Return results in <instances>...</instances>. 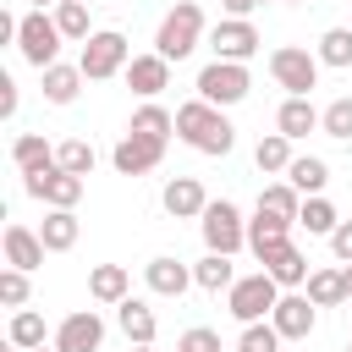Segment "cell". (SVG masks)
<instances>
[{
	"mask_svg": "<svg viewBox=\"0 0 352 352\" xmlns=\"http://www.w3.org/2000/svg\"><path fill=\"white\" fill-rule=\"evenodd\" d=\"M176 138L198 154H231L236 148V126L226 121L220 104H204V99H187L176 104Z\"/></svg>",
	"mask_w": 352,
	"mask_h": 352,
	"instance_id": "obj_1",
	"label": "cell"
},
{
	"mask_svg": "<svg viewBox=\"0 0 352 352\" xmlns=\"http://www.w3.org/2000/svg\"><path fill=\"white\" fill-rule=\"evenodd\" d=\"M204 38H209V33H204V6H198V0H176V6L160 16L154 55H165V60H187Z\"/></svg>",
	"mask_w": 352,
	"mask_h": 352,
	"instance_id": "obj_2",
	"label": "cell"
},
{
	"mask_svg": "<svg viewBox=\"0 0 352 352\" xmlns=\"http://www.w3.org/2000/svg\"><path fill=\"white\" fill-rule=\"evenodd\" d=\"M275 302H280V286H275V275H270V270L236 275V286L226 292V308H231V319H242V324L270 319V314H275Z\"/></svg>",
	"mask_w": 352,
	"mask_h": 352,
	"instance_id": "obj_3",
	"label": "cell"
},
{
	"mask_svg": "<svg viewBox=\"0 0 352 352\" xmlns=\"http://www.w3.org/2000/svg\"><path fill=\"white\" fill-rule=\"evenodd\" d=\"M77 66H82L88 82H104V77L126 72V66H132V44H126V33H121V28H99V33L82 44Z\"/></svg>",
	"mask_w": 352,
	"mask_h": 352,
	"instance_id": "obj_4",
	"label": "cell"
},
{
	"mask_svg": "<svg viewBox=\"0 0 352 352\" xmlns=\"http://www.w3.org/2000/svg\"><path fill=\"white\" fill-rule=\"evenodd\" d=\"M270 77L286 88V99H308L319 88V55L302 50V44H280L270 55Z\"/></svg>",
	"mask_w": 352,
	"mask_h": 352,
	"instance_id": "obj_5",
	"label": "cell"
},
{
	"mask_svg": "<svg viewBox=\"0 0 352 352\" xmlns=\"http://www.w3.org/2000/svg\"><path fill=\"white\" fill-rule=\"evenodd\" d=\"M198 231H204V248H209V253H226V258H231L236 248H248V220H242V209H236L231 198H209Z\"/></svg>",
	"mask_w": 352,
	"mask_h": 352,
	"instance_id": "obj_6",
	"label": "cell"
},
{
	"mask_svg": "<svg viewBox=\"0 0 352 352\" xmlns=\"http://www.w3.org/2000/svg\"><path fill=\"white\" fill-rule=\"evenodd\" d=\"M60 28H55V11H28L22 16V28H16V50H22V60L28 66H38V72H50L55 66V55H60Z\"/></svg>",
	"mask_w": 352,
	"mask_h": 352,
	"instance_id": "obj_7",
	"label": "cell"
},
{
	"mask_svg": "<svg viewBox=\"0 0 352 352\" xmlns=\"http://www.w3.org/2000/svg\"><path fill=\"white\" fill-rule=\"evenodd\" d=\"M192 88H198V99H204V104H220V110H226V104H242V99H248L253 77H248V66H242V60H209V66L198 72V82H192Z\"/></svg>",
	"mask_w": 352,
	"mask_h": 352,
	"instance_id": "obj_8",
	"label": "cell"
},
{
	"mask_svg": "<svg viewBox=\"0 0 352 352\" xmlns=\"http://www.w3.org/2000/svg\"><path fill=\"white\" fill-rule=\"evenodd\" d=\"M258 44H264V38H258V28H253L248 16H226V22L209 28V50H214V60H242V66H248V60L258 55Z\"/></svg>",
	"mask_w": 352,
	"mask_h": 352,
	"instance_id": "obj_9",
	"label": "cell"
},
{
	"mask_svg": "<svg viewBox=\"0 0 352 352\" xmlns=\"http://www.w3.org/2000/svg\"><path fill=\"white\" fill-rule=\"evenodd\" d=\"M22 187H28V198H38V204H50V209H77V198H82V176H72V170H60V165L22 176Z\"/></svg>",
	"mask_w": 352,
	"mask_h": 352,
	"instance_id": "obj_10",
	"label": "cell"
},
{
	"mask_svg": "<svg viewBox=\"0 0 352 352\" xmlns=\"http://www.w3.org/2000/svg\"><path fill=\"white\" fill-rule=\"evenodd\" d=\"M270 324L280 330V341H308V336H314V324H319V308L308 302V292H280V302H275Z\"/></svg>",
	"mask_w": 352,
	"mask_h": 352,
	"instance_id": "obj_11",
	"label": "cell"
},
{
	"mask_svg": "<svg viewBox=\"0 0 352 352\" xmlns=\"http://www.w3.org/2000/svg\"><path fill=\"white\" fill-rule=\"evenodd\" d=\"M99 346H104V319H99L94 308H77V314L60 319L55 352H99Z\"/></svg>",
	"mask_w": 352,
	"mask_h": 352,
	"instance_id": "obj_12",
	"label": "cell"
},
{
	"mask_svg": "<svg viewBox=\"0 0 352 352\" xmlns=\"http://www.w3.org/2000/svg\"><path fill=\"white\" fill-rule=\"evenodd\" d=\"M160 160H165V143H154V138H138V132H126V138L110 148V165H116L121 176H148Z\"/></svg>",
	"mask_w": 352,
	"mask_h": 352,
	"instance_id": "obj_13",
	"label": "cell"
},
{
	"mask_svg": "<svg viewBox=\"0 0 352 352\" xmlns=\"http://www.w3.org/2000/svg\"><path fill=\"white\" fill-rule=\"evenodd\" d=\"M160 204H165V214H170V220H204L209 192H204V182H198V176H170V182H165V192H160Z\"/></svg>",
	"mask_w": 352,
	"mask_h": 352,
	"instance_id": "obj_14",
	"label": "cell"
},
{
	"mask_svg": "<svg viewBox=\"0 0 352 352\" xmlns=\"http://www.w3.org/2000/svg\"><path fill=\"white\" fill-rule=\"evenodd\" d=\"M121 77H126V88H132L138 99H160V94L170 88V60H165V55H132V66H126Z\"/></svg>",
	"mask_w": 352,
	"mask_h": 352,
	"instance_id": "obj_15",
	"label": "cell"
},
{
	"mask_svg": "<svg viewBox=\"0 0 352 352\" xmlns=\"http://www.w3.org/2000/svg\"><path fill=\"white\" fill-rule=\"evenodd\" d=\"M143 280H148V292H154V297H182L187 286H198V280H192V270H187L182 258H170V253L148 258V264H143Z\"/></svg>",
	"mask_w": 352,
	"mask_h": 352,
	"instance_id": "obj_16",
	"label": "cell"
},
{
	"mask_svg": "<svg viewBox=\"0 0 352 352\" xmlns=\"http://www.w3.org/2000/svg\"><path fill=\"white\" fill-rule=\"evenodd\" d=\"M286 242H292V220L253 209V220H248V248H253V258L264 264V258H270L275 248H286Z\"/></svg>",
	"mask_w": 352,
	"mask_h": 352,
	"instance_id": "obj_17",
	"label": "cell"
},
{
	"mask_svg": "<svg viewBox=\"0 0 352 352\" xmlns=\"http://www.w3.org/2000/svg\"><path fill=\"white\" fill-rule=\"evenodd\" d=\"M116 324H121V336H126L132 346H154V336H160V319H154V308H148L143 297L116 302Z\"/></svg>",
	"mask_w": 352,
	"mask_h": 352,
	"instance_id": "obj_18",
	"label": "cell"
},
{
	"mask_svg": "<svg viewBox=\"0 0 352 352\" xmlns=\"http://www.w3.org/2000/svg\"><path fill=\"white\" fill-rule=\"evenodd\" d=\"M88 297L104 302V308L126 302V297H132V275H126V264H94V270H88Z\"/></svg>",
	"mask_w": 352,
	"mask_h": 352,
	"instance_id": "obj_19",
	"label": "cell"
},
{
	"mask_svg": "<svg viewBox=\"0 0 352 352\" xmlns=\"http://www.w3.org/2000/svg\"><path fill=\"white\" fill-rule=\"evenodd\" d=\"M44 253H50V248H44L38 231H28V226H6V264H11V270H28V275H33V270L44 264Z\"/></svg>",
	"mask_w": 352,
	"mask_h": 352,
	"instance_id": "obj_20",
	"label": "cell"
},
{
	"mask_svg": "<svg viewBox=\"0 0 352 352\" xmlns=\"http://www.w3.org/2000/svg\"><path fill=\"white\" fill-rule=\"evenodd\" d=\"M11 165H16L22 176H33V170H50V165H55V143H50L44 132H22V138L11 143Z\"/></svg>",
	"mask_w": 352,
	"mask_h": 352,
	"instance_id": "obj_21",
	"label": "cell"
},
{
	"mask_svg": "<svg viewBox=\"0 0 352 352\" xmlns=\"http://www.w3.org/2000/svg\"><path fill=\"white\" fill-rule=\"evenodd\" d=\"M264 270L275 275V286H280V292H297V286H308V275H314V270H308V258H302L292 242H286V248H275V253L264 258Z\"/></svg>",
	"mask_w": 352,
	"mask_h": 352,
	"instance_id": "obj_22",
	"label": "cell"
},
{
	"mask_svg": "<svg viewBox=\"0 0 352 352\" xmlns=\"http://www.w3.org/2000/svg\"><path fill=\"white\" fill-rule=\"evenodd\" d=\"M275 132L280 138H308V132H319V110H314V99H286L280 110H275Z\"/></svg>",
	"mask_w": 352,
	"mask_h": 352,
	"instance_id": "obj_23",
	"label": "cell"
},
{
	"mask_svg": "<svg viewBox=\"0 0 352 352\" xmlns=\"http://www.w3.org/2000/svg\"><path fill=\"white\" fill-rule=\"evenodd\" d=\"M38 236H44V248H50V253H72V248H77V236H82V220H77L72 209H50V214H44V226H38Z\"/></svg>",
	"mask_w": 352,
	"mask_h": 352,
	"instance_id": "obj_24",
	"label": "cell"
},
{
	"mask_svg": "<svg viewBox=\"0 0 352 352\" xmlns=\"http://www.w3.org/2000/svg\"><path fill=\"white\" fill-rule=\"evenodd\" d=\"M126 132H138V138H154V143H170V132H176V116H170L165 104L143 99V104L132 110V126H126Z\"/></svg>",
	"mask_w": 352,
	"mask_h": 352,
	"instance_id": "obj_25",
	"label": "cell"
},
{
	"mask_svg": "<svg viewBox=\"0 0 352 352\" xmlns=\"http://www.w3.org/2000/svg\"><path fill=\"white\" fill-rule=\"evenodd\" d=\"M286 182H292L302 198H319V192H324V182H330V165H324L319 154H297V160H292V170H286Z\"/></svg>",
	"mask_w": 352,
	"mask_h": 352,
	"instance_id": "obj_26",
	"label": "cell"
},
{
	"mask_svg": "<svg viewBox=\"0 0 352 352\" xmlns=\"http://www.w3.org/2000/svg\"><path fill=\"white\" fill-rule=\"evenodd\" d=\"M82 82H88L82 66H60V60H55V66L44 72V99H50V104H72V99L82 94Z\"/></svg>",
	"mask_w": 352,
	"mask_h": 352,
	"instance_id": "obj_27",
	"label": "cell"
},
{
	"mask_svg": "<svg viewBox=\"0 0 352 352\" xmlns=\"http://www.w3.org/2000/svg\"><path fill=\"white\" fill-rule=\"evenodd\" d=\"M258 209H264V214H280V220H292V226H297V214H302V192L280 176V182H270V187L258 192Z\"/></svg>",
	"mask_w": 352,
	"mask_h": 352,
	"instance_id": "obj_28",
	"label": "cell"
},
{
	"mask_svg": "<svg viewBox=\"0 0 352 352\" xmlns=\"http://www.w3.org/2000/svg\"><path fill=\"white\" fill-rule=\"evenodd\" d=\"M302 292H308V302H314V308H336V302H352V297H346V275H341V270H314Z\"/></svg>",
	"mask_w": 352,
	"mask_h": 352,
	"instance_id": "obj_29",
	"label": "cell"
},
{
	"mask_svg": "<svg viewBox=\"0 0 352 352\" xmlns=\"http://www.w3.org/2000/svg\"><path fill=\"white\" fill-rule=\"evenodd\" d=\"M292 138H280V132H270V138H258V148H253V165L258 170H270V176H286L292 170Z\"/></svg>",
	"mask_w": 352,
	"mask_h": 352,
	"instance_id": "obj_30",
	"label": "cell"
},
{
	"mask_svg": "<svg viewBox=\"0 0 352 352\" xmlns=\"http://www.w3.org/2000/svg\"><path fill=\"white\" fill-rule=\"evenodd\" d=\"M192 280H198L204 292H231V286H236V270H231L226 253H204V258L192 264Z\"/></svg>",
	"mask_w": 352,
	"mask_h": 352,
	"instance_id": "obj_31",
	"label": "cell"
},
{
	"mask_svg": "<svg viewBox=\"0 0 352 352\" xmlns=\"http://www.w3.org/2000/svg\"><path fill=\"white\" fill-rule=\"evenodd\" d=\"M55 28H60V38L88 44V38H94V28H88V0H60V6H55Z\"/></svg>",
	"mask_w": 352,
	"mask_h": 352,
	"instance_id": "obj_32",
	"label": "cell"
},
{
	"mask_svg": "<svg viewBox=\"0 0 352 352\" xmlns=\"http://www.w3.org/2000/svg\"><path fill=\"white\" fill-rule=\"evenodd\" d=\"M297 226H302L308 236H330V231L341 226V214H336V204L319 192V198H302V214H297Z\"/></svg>",
	"mask_w": 352,
	"mask_h": 352,
	"instance_id": "obj_33",
	"label": "cell"
},
{
	"mask_svg": "<svg viewBox=\"0 0 352 352\" xmlns=\"http://www.w3.org/2000/svg\"><path fill=\"white\" fill-rule=\"evenodd\" d=\"M314 55H319V66H336V72H346V66H352V28H324Z\"/></svg>",
	"mask_w": 352,
	"mask_h": 352,
	"instance_id": "obj_34",
	"label": "cell"
},
{
	"mask_svg": "<svg viewBox=\"0 0 352 352\" xmlns=\"http://www.w3.org/2000/svg\"><path fill=\"white\" fill-rule=\"evenodd\" d=\"M94 143L88 138H66V143H55V165L60 170H72V176H94Z\"/></svg>",
	"mask_w": 352,
	"mask_h": 352,
	"instance_id": "obj_35",
	"label": "cell"
},
{
	"mask_svg": "<svg viewBox=\"0 0 352 352\" xmlns=\"http://www.w3.org/2000/svg\"><path fill=\"white\" fill-rule=\"evenodd\" d=\"M11 346H22V352L44 346V314H33V308H16V314H11Z\"/></svg>",
	"mask_w": 352,
	"mask_h": 352,
	"instance_id": "obj_36",
	"label": "cell"
},
{
	"mask_svg": "<svg viewBox=\"0 0 352 352\" xmlns=\"http://www.w3.org/2000/svg\"><path fill=\"white\" fill-rule=\"evenodd\" d=\"M319 132H324V138H341V143L352 138V99H346V94L319 110Z\"/></svg>",
	"mask_w": 352,
	"mask_h": 352,
	"instance_id": "obj_37",
	"label": "cell"
},
{
	"mask_svg": "<svg viewBox=\"0 0 352 352\" xmlns=\"http://www.w3.org/2000/svg\"><path fill=\"white\" fill-rule=\"evenodd\" d=\"M236 352H280V330H275L270 319H258V324H242V336H236Z\"/></svg>",
	"mask_w": 352,
	"mask_h": 352,
	"instance_id": "obj_38",
	"label": "cell"
},
{
	"mask_svg": "<svg viewBox=\"0 0 352 352\" xmlns=\"http://www.w3.org/2000/svg\"><path fill=\"white\" fill-rule=\"evenodd\" d=\"M0 302L6 308H28V270H0Z\"/></svg>",
	"mask_w": 352,
	"mask_h": 352,
	"instance_id": "obj_39",
	"label": "cell"
},
{
	"mask_svg": "<svg viewBox=\"0 0 352 352\" xmlns=\"http://www.w3.org/2000/svg\"><path fill=\"white\" fill-rule=\"evenodd\" d=\"M176 352H220V336L209 324H192V330L176 336Z\"/></svg>",
	"mask_w": 352,
	"mask_h": 352,
	"instance_id": "obj_40",
	"label": "cell"
},
{
	"mask_svg": "<svg viewBox=\"0 0 352 352\" xmlns=\"http://www.w3.org/2000/svg\"><path fill=\"white\" fill-rule=\"evenodd\" d=\"M330 253H336L341 264H352V220H341V226L330 231Z\"/></svg>",
	"mask_w": 352,
	"mask_h": 352,
	"instance_id": "obj_41",
	"label": "cell"
},
{
	"mask_svg": "<svg viewBox=\"0 0 352 352\" xmlns=\"http://www.w3.org/2000/svg\"><path fill=\"white\" fill-rule=\"evenodd\" d=\"M0 116H16V82L0 77Z\"/></svg>",
	"mask_w": 352,
	"mask_h": 352,
	"instance_id": "obj_42",
	"label": "cell"
},
{
	"mask_svg": "<svg viewBox=\"0 0 352 352\" xmlns=\"http://www.w3.org/2000/svg\"><path fill=\"white\" fill-rule=\"evenodd\" d=\"M220 6H226V11H231V16H248V11H253V6H258V0H220Z\"/></svg>",
	"mask_w": 352,
	"mask_h": 352,
	"instance_id": "obj_43",
	"label": "cell"
},
{
	"mask_svg": "<svg viewBox=\"0 0 352 352\" xmlns=\"http://www.w3.org/2000/svg\"><path fill=\"white\" fill-rule=\"evenodd\" d=\"M341 275H346V297H352V264H341Z\"/></svg>",
	"mask_w": 352,
	"mask_h": 352,
	"instance_id": "obj_44",
	"label": "cell"
},
{
	"mask_svg": "<svg viewBox=\"0 0 352 352\" xmlns=\"http://www.w3.org/2000/svg\"><path fill=\"white\" fill-rule=\"evenodd\" d=\"M28 6H33V11H44V6H60V0H28Z\"/></svg>",
	"mask_w": 352,
	"mask_h": 352,
	"instance_id": "obj_45",
	"label": "cell"
},
{
	"mask_svg": "<svg viewBox=\"0 0 352 352\" xmlns=\"http://www.w3.org/2000/svg\"><path fill=\"white\" fill-rule=\"evenodd\" d=\"M33 352H55V346H33Z\"/></svg>",
	"mask_w": 352,
	"mask_h": 352,
	"instance_id": "obj_46",
	"label": "cell"
},
{
	"mask_svg": "<svg viewBox=\"0 0 352 352\" xmlns=\"http://www.w3.org/2000/svg\"><path fill=\"white\" fill-rule=\"evenodd\" d=\"M346 352H352V341H346Z\"/></svg>",
	"mask_w": 352,
	"mask_h": 352,
	"instance_id": "obj_47",
	"label": "cell"
},
{
	"mask_svg": "<svg viewBox=\"0 0 352 352\" xmlns=\"http://www.w3.org/2000/svg\"><path fill=\"white\" fill-rule=\"evenodd\" d=\"M258 6H264V0H258Z\"/></svg>",
	"mask_w": 352,
	"mask_h": 352,
	"instance_id": "obj_48",
	"label": "cell"
},
{
	"mask_svg": "<svg viewBox=\"0 0 352 352\" xmlns=\"http://www.w3.org/2000/svg\"><path fill=\"white\" fill-rule=\"evenodd\" d=\"M292 6H297V0H292Z\"/></svg>",
	"mask_w": 352,
	"mask_h": 352,
	"instance_id": "obj_49",
	"label": "cell"
},
{
	"mask_svg": "<svg viewBox=\"0 0 352 352\" xmlns=\"http://www.w3.org/2000/svg\"><path fill=\"white\" fill-rule=\"evenodd\" d=\"M88 6H94V0H88Z\"/></svg>",
	"mask_w": 352,
	"mask_h": 352,
	"instance_id": "obj_50",
	"label": "cell"
}]
</instances>
